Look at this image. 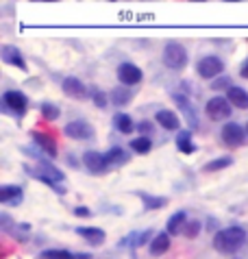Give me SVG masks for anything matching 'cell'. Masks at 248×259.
I'll return each mask as SVG.
<instances>
[{"instance_id":"obj_1","label":"cell","mask_w":248,"mask_h":259,"mask_svg":"<svg viewBox=\"0 0 248 259\" xmlns=\"http://www.w3.org/2000/svg\"><path fill=\"white\" fill-rule=\"evenodd\" d=\"M244 242H246V231L242 227H227L214 235V248L222 255L237 253L244 246Z\"/></svg>"},{"instance_id":"obj_2","label":"cell","mask_w":248,"mask_h":259,"mask_svg":"<svg viewBox=\"0 0 248 259\" xmlns=\"http://www.w3.org/2000/svg\"><path fill=\"white\" fill-rule=\"evenodd\" d=\"M163 63L170 70H183L187 66V50L177 41H170L163 48Z\"/></svg>"},{"instance_id":"obj_3","label":"cell","mask_w":248,"mask_h":259,"mask_svg":"<svg viewBox=\"0 0 248 259\" xmlns=\"http://www.w3.org/2000/svg\"><path fill=\"white\" fill-rule=\"evenodd\" d=\"M231 107H233V105L229 103V98H224V96H214V98H209L205 111H207V116L214 120V122H220V120L231 118Z\"/></svg>"},{"instance_id":"obj_4","label":"cell","mask_w":248,"mask_h":259,"mask_svg":"<svg viewBox=\"0 0 248 259\" xmlns=\"http://www.w3.org/2000/svg\"><path fill=\"white\" fill-rule=\"evenodd\" d=\"M172 98H174V103H177V107L181 109V113L185 116L189 128H194L196 131V128L200 126V122H198V109H196L194 100H189L185 94H174Z\"/></svg>"},{"instance_id":"obj_5","label":"cell","mask_w":248,"mask_h":259,"mask_svg":"<svg viewBox=\"0 0 248 259\" xmlns=\"http://www.w3.org/2000/svg\"><path fill=\"white\" fill-rule=\"evenodd\" d=\"M224 70V63L220 57H214V55H207L196 63V72L202 76V78H216L220 72Z\"/></svg>"},{"instance_id":"obj_6","label":"cell","mask_w":248,"mask_h":259,"mask_svg":"<svg viewBox=\"0 0 248 259\" xmlns=\"http://www.w3.org/2000/svg\"><path fill=\"white\" fill-rule=\"evenodd\" d=\"M3 103L5 107L9 111H13L16 116H22V113L26 111V107H28V98L24 92H18V90H7L5 94H3Z\"/></svg>"},{"instance_id":"obj_7","label":"cell","mask_w":248,"mask_h":259,"mask_svg":"<svg viewBox=\"0 0 248 259\" xmlns=\"http://www.w3.org/2000/svg\"><path fill=\"white\" fill-rule=\"evenodd\" d=\"M63 133L72 140H90V138H94V126L85 120H72L65 124Z\"/></svg>"},{"instance_id":"obj_8","label":"cell","mask_w":248,"mask_h":259,"mask_svg":"<svg viewBox=\"0 0 248 259\" xmlns=\"http://www.w3.org/2000/svg\"><path fill=\"white\" fill-rule=\"evenodd\" d=\"M83 163L92 175H105L109 170L107 157L103 153H98V150H87V153H83Z\"/></svg>"},{"instance_id":"obj_9","label":"cell","mask_w":248,"mask_h":259,"mask_svg":"<svg viewBox=\"0 0 248 259\" xmlns=\"http://www.w3.org/2000/svg\"><path fill=\"white\" fill-rule=\"evenodd\" d=\"M142 70L135 66V63H120L118 66V81L127 88H133V85L142 83Z\"/></svg>"},{"instance_id":"obj_10","label":"cell","mask_w":248,"mask_h":259,"mask_svg":"<svg viewBox=\"0 0 248 259\" xmlns=\"http://www.w3.org/2000/svg\"><path fill=\"white\" fill-rule=\"evenodd\" d=\"M222 142L227 144V146H231V148H237V146H242L244 144V128L239 126V124H235V122H227V124L222 126Z\"/></svg>"},{"instance_id":"obj_11","label":"cell","mask_w":248,"mask_h":259,"mask_svg":"<svg viewBox=\"0 0 248 259\" xmlns=\"http://www.w3.org/2000/svg\"><path fill=\"white\" fill-rule=\"evenodd\" d=\"M0 59H3L5 63H9V66H16V68L22 70V72L28 70L26 59L22 57V53H20L16 46H3V48H0Z\"/></svg>"},{"instance_id":"obj_12","label":"cell","mask_w":248,"mask_h":259,"mask_svg":"<svg viewBox=\"0 0 248 259\" xmlns=\"http://www.w3.org/2000/svg\"><path fill=\"white\" fill-rule=\"evenodd\" d=\"M61 90L65 96L70 98H85L87 96V88L83 81H78L76 76H65L63 83H61Z\"/></svg>"},{"instance_id":"obj_13","label":"cell","mask_w":248,"mask_h":259,"mask_svg":"<svg viewBox=\"0 0 248 259\" xmlns=\"http://www.w3.org/2000/svg\"><path fill=\"white\" fill-rule=\"evenodd\" d=\"M76 233L81 237H85L92 246H100V244L105 242V231L103 229H98V227H78Z\"/></svg>"},{"instance_id":"obj_14","label":"cell","mask_w":248,"mask_h":259,"mask_svg":"<svg viewBox=\"0 0 248 259\" xmlns=\"http://www.w3.org/2000/svg\"><path fill=\"white\" fill-rule=\"evenodd\" d=\"M33 140H35V144H37V146H39L48 157H57V142L50 138L48 133L33 131Z\"/></svg>"},{"instance_id":"obj_15","label":"cell","mask_w":248,"mask_h":259,"mask_svg":"<svg viewBox=\"0 0 248 259\" xmlns=\"http://www.w3.org/2000/svg\"><path fill=\"white\" fill-rule=\"evenodd\" d=\"M22 188H16V185H5L0 190V203L3 205H20L22 203Z\"/></svg>"},{"instance_id":"obj_16","label":"cell","mask_w":248,"mask_h":259,"mask_svg":"<svg viewBox=\"0 0 248 259\" xmlns=\"http://www.w3.org/2000/svg\"><path fill=\"white\" fill-rule=\"evenodd\" d=\"M187 222H189L187 213L185 211H177V213H172L170 218H168L166 229H168V233H170V235H179V233H183V229H185Z\"/></svg>"},{"instance_id":"obj_17","label":"cell","mask_w":248,"mask_h":259,"mask_svg":"<svg viewBox=\"0 0 248 259\" xmlns=\"http://www.w3.org/2000/svg\"><path fill=\"white\" fill-rule=\"evenodd\" d=\"M157 124H161L166 131H177L179 128V116L174 111H170V109H161V111H157Z\"/></svg>"},{"instance_id":"obj_18","label":"cell","mask_w":248,"mask_h":259,"mask_svg":"<svg viewBox=\"0 0 248 259\" xmlns=\"http://www.w3.org/2000/svg\"><path fill=\"white\" fill-rule=\"evenodd\" d=\"M227 98L233 107H237V109H248V92L244 88H231Z\"/></svg>"},{"instance_id":"obj_19","label":"cell","mask_w":248,"mask_h":259,"mask_svg":"<svg viewBox=\"0 0 248 259\" xmlns=\"http://www.w3.org/2000/svg\"><path fill=\"white\" fill-rule=\"evenodd\" d=\"M150 253L152 255H163V253H168V248H170V233H157L155 235V240L150 242Z\"/></svg>"},{"instance_id":"obj_20","label":"cell","mask_w":248,"mask_h":259,"mask_svg":"<svg viewBox=\"0 0 248 259\" xmlns=\"http://www.w3.org/2000/svg\"><path fill=\"white\" fill-rule=\"evenodd\" d=\"M131 98H133V92H131V88H127V85H118V88L111 92V103H113L115 107L129 105Z\"/></svg>"},{"instance_id":"obj_21","label":"cell","mask_w":248,"mask_h":259,"mask_svg":"<svg viewBox=\"0 0 248 259\" xmlns=\"http://www.w3.org/2000/svg\"><path fill=\"white\" fill-rule=\"evenodd\" d=\"M105 157H107V163H109V165H124V163H129V159H131V155L127 153V150L118 148V146L109 150Z\"/></svg>"},{"instance_id":"obj_22","label":"cell","mask_w":248,"mask_h":259,"mask_svg":"<svg viewBox=\"0 0 248 259\" xmlns=\"http://www.w3.org/2000/svg\"><path fill=\"white\" fill-rule=\"evenodd\" d=\"M177 146H179L181 153H185V155L196 153V144L192 142V133L189 131H181L177 135Z\"/></svg>"},{"instance_id":"obj_23","label":"cell","mask_w":248,"mask_h":259,"mask_svg":"<svg viewBox=\"0 0 248 259\" xmlns=\"http://www.w3.org/2000/svg\"><path fill=\"white\" fill-rule=\"evenodd\" d=\"M137 196L144 200L146 209H161V207L168 205V198L166 196H150V194H144V192H137Z\"/></svg>"},{"instance_id":"obj_24","label":"cell","mask_w":248,"mask_h":259,"mask_svg":"<svg viewBox=\"0 0 248 259\" xmlns=\"http://www.w3.org/2000/svg\"><path fill=\"white\" fill-rule=\"evenodd\" d=\"M113 124H115V128H118L120 133H133V128H135V124H133V120H131V116H127V113H115L113 116Z\"/></svg>"},{"instance_id":"obj_25","label":"cell","mask_w":248,"mask_h":259,"mask_svg":"<svg viewBox=\"0 0 248 259\" xmlns=\"http://www.w3.org/2000/svg\"><path fill=\"white\" fill-rule=\"evenodd\" d=\"M150 148H152V142H150V138H146V135L131 140V150H135V153H140V155L150 153Z\"/></svg>"},{"instance_id":"obj_26","label":"cell","mask_w":248,"mask_h":259,"mask_svg":"<svg viewBox=\"0 0 248 259\" xmlns=\"http://www.w3.org/2000/svg\"><path fill=\"white\" fill-rule=\"evenodd\" d=\"M233 163V157H220V159H214V161H209L205 165V170L207 172H218V170H224V168H229V165Z\"/></svg>"},{"instance_id":"obj_27","label":"cell","mask_w":248,"mask_h":259,"mask_svg":"<svg viewBox=\"0 0 248 259\" xmlns=\"http://www.w3.org/2000/svg\"><path fill=\"white\" fill-rule=\"evenodd\" d=\"M152 240H155V233H152V229H146V231H142V233L135 235V240L131 242V246H133V248H140V246H144V244H148V242H152Z\"/></svg>"},{"instance_id":"obj_28","label":"cell","mask_w":248,"mask_h":259,"mask_svg":"<svg viewBox=\"0 0 248 259\" xmlns=\"http://www.w3.org/2000/svg\"><path fill=\"white\" fill-rule=\"evenodd\" d=\"M42 116L46 120H57L61 116V109L57 105H53V103H44L42 105Z\"/></svg>"},{"instance_id":"obj_29","label":"cell","mask_w":248,"mask_h":259,"mask_svg":"<svg viewBox=\"0 0 248 259\" xmlns=\"http://www.w3.org/2000/svg\"><path fill=\"white\" fill-rule=\"evenodd\" d=\"M198 233H200V222L198 220H189L185 225V229H183V235L187 237V240H196Z\"/></svg>"},{"instance_id":"obj_30","label":"cell","mask_w":248,"mask_h":259,"mask_svg":"<svg viewBox=\"0 0 248 259\" xmlns=\"http://www.w3.org/2000/svg\"><path fill=\"white\" fill-rule=\"evenodd\" d=\"M42 259H72L68 250H44Z\"/></svg>"},{"instance_id":"obj_31","label":"cell","mask_w":248,"mask_h":259,"mask_svg":"<svg viewBox=\"0 0 248 259\" xmlns=\"http://www.w3.org/2000/svg\"><path fill=\"white\" fill-rule=\"evenodd\" d=\"M92 98H94V105H96L98 109H105V107H107V94H105V92H98V90H94Z\"/></svg>"},{"instance_id":"obj_32","label":"cell","mask_w":248,"mask_h":259,"mask_svg":"<svg viewBox=\"0 0 248 259\" xmlns=\"http://www.w3.org/2000/svg\"><path fill=\"white\" fill-rule=\"evenodd\" d=\"M229 83H231V78H229V76H224V78H216V81L211 83V88H214V90H224Z\"/></svg>"},{"instance_id":"obj_33","label":"cell","mask_w":248,"mask_h":259,"mask_svg":"<svg viewBox=\"0 0 248 259\" xmlns=\"http://www.w3.org/2000/svg\"><path fill=\"white\" fill-rule=\"evenodd\" d=\"M137 131H140V135L150 133L152 131V124H150V122H142V124H137Z\"/></svg>"},{"instance_id":"obj_34","label":"cell","mask_w":248,"mask_h":259,"mask_svg":"<svg viewBox=\"0 0 248 259\" xmlns=\"http://www.w3.org/2000/svg\"><path fill=\"white\" fill-rule=\"evenodd\" d=\"M74 213H76V215H81V218H90V215H92V211L87 209V207H76Z\"/></svg>"},{"instance_id":"obj_35","label":"cell","mask_w":248,"mask_h":259,"mask_svg":"<svg viewBox=\"0 0 248 259\" xmlns=\"http://www.w3.org/2000/svg\"><path fill=\"white\" fill-rule=\"evenodd\" d=\"M239 74H242L244 78H248V61H246L244 66H242V72H239Z\"/></svg>"},{"instance_id":"obj_36","label":"cell","mask_w":248,"mask_h":259,"mask_svg":"<svg viewBox=\"0 0 248 259\" xmlns=\"http://www.w3.org/2000/svg\"><path fill=\"white\" fill-rule=\"evenodd\" d=\"M246 133H248V126H246Z\"/></svg>"}]
</instances>
